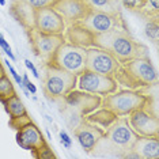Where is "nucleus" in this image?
<instances>
[{"mask_svg": "<svg viewBox=\"0 0 159 159\" xmlns=\"http://www.w3.org/2000/svg\"><path fill=\"white\" fill-rule=\"evenodd\" d=\"M114 79L118 86H125L131 90H140L158 84V71L150 57H136L121 63Z\"/></svg>", "mask_w": 159, "mask_h": 159, "instance_id": "nucleus-1", "label": "nucleus"}, {"mask_svg": "<svg viewBox=\"0 0 159 159\" xmlns=\"http://www.w3.org/2000/svg\"><path fill=\"white\" fill-rule=\"evenodd\" d=\"M94 46H98L111 53L120 63L136 57L147 56V46L135 41L128 30H111L98 34L94 38Z\"/></svg>", "mask_w": 159, "mask_h": 159, "instance_id": "nucleus-2", "label": "nucleus"}, {"mask_svg": "<svg viewBox=\"0 0 159 159\" xmlns=\"http://www.w3.org/2000/svg\"><path fill=\"white\" fill-rule=\"evenodd\" d=\"M150 98L139 90H116L101 99V106L109 109L117 117H126L137 109L147 107Z\"/></svg>", "mask_w": 159, "mask_h": 159, "instance_id": "nucleus-3", "label": "nucleus"}, {"mask_svg": "<svg viewBox=\"0 0 159 159\" xmlns=\"http://www.w3.org/2000/svg\"><path fill=\"white\" fill-rule=\"evenodd\" d=\"M78 76L67 71H63L52 64H44L42 76V90L48 99L59 101L66 99L72 90H75Z\"/></svg>", "mask_w": 159, "mask_h": 159, "instance_id": "nucleus-4", "label": "nucleus"}, {"mask_svg": "<svg viewBox=\"0 0 159 159\" xmlns=\"http://www.w3.org/2000/svg\"><path fill=\"white\" fill-rule=\"evenodd\" d=\"M86 56H87L86 48L72 45L66 41L57 48L52 60L48 64H52L60 70L79 76L86 70Z\"/></svg>", "mask_w": 159, "mask_h": 159, "instance_id": "nucleus-5", "label": "nucleus"}, {"mask_svg": "<svg viewBox=\"0 0 159 159\" xmlns=\"http://www.w3.org/2000/svg\"><path fill=\"white\" fill-rule=\"evenodd\" d=\"M79 23L91 31L94 35L103 34L111 30H128L121 12H103L90 10Z\"/></svg>", "mask_w": 159, "mask_h": 159, "instance_id": "nucleus-6", "label": "nucleus"}, {"mask_svg": "<svg viewBox=\"0 0 159 159\" xmlns=\"http://www.w3.org/2000/svg\"><path fill=\"white\" fill-rule=\"evenodd\" d=\"M137 136L131 128L126 117H118L109 128L105 131L103 139L114 150L121 152H128L136 142Z\"/></svg>", "mask_w": 159, "mask_h": 159, "instance_id": "nucleus-7", "label": "nucleus"}, {"mask_svg": "<svg viewBox=\"0 0 159 159\" xmlns=\"http://www.w3.org/2000/svg\"><path fill=\"white\" fill-rule=\"evenodd\" d=\"M27 33H29V39H30V45L34 55L44 64H48L52 60L57 48L63 42H66L64 34H45L38 31L34 27L27 30Z\"/></svg>", "mask_w": 159, "mask_h": 159, "instance_id": "nucleus-8", "label": "nucleus"}, {"mask_svg": "<svg viewBox=\"0 0 159 159\" xmlns=\"http://www.w3.org/2000/svg\"><path fill=\"white\" fill-rule=\"evenodd\" d=\"M76 84L80 91H86L99 97H105L118 90V83L116 82L114 78L95 74L89 70H84L79 75Z\"/></svg>", "mask_w": 159, "mask_h": 159, "instance_id": "nucleus-9", "label": "nucleus"}, {"mask_svg": "<svg viewBox=\"0 0 159 159\" xmlns=\"http://www.w3.org/2000/svg\"><path fill=\"white\" fill-rule=\"evenodd\" d=\"M121 63L116 57L98 46H93L87 49V56H86V70L93 71L95 74L105 75V76H111L117 74Z\"/></svg>", "mask_w": 159, "mask_h": 159, "instance_id": "nucleus-10", "label": "nucleus"}, {"mask_svg": "<svg viewBox=\"0 0 159 159\" xmlns=\"http://www.w3.org/2000/svg\"><path fill=\"white\" fill-rule=\"evenodd\" d=\"M66 23L53 7L34 10V29L45 34H64Z\"/></svg>", "mask_w": 159, "mask_h": 159, "instance_id": "nucleus-11", "label": "nucleus"}, {"mask_svg": "<svg viewBox=\"0 0 159 159\" xmlns=\"http://www.w3.org/2000/svg\"><path fill=\"white\" fill-rule=\"evenodd\" d=\"M131 128L137 136H157L159 137V120L158 117L150 111H147L146 107L137 109L132 111L129 116H126Z\"/></svg>", "mask_w": 159, "mask_h": 159, "instance_id": "nucleus-12", "label": "nucleus"}, {"mask_svg": "<svg viewBox=\"0 0 159 159\" xmlns=\"http://www.w3.org/2000/svg\"><path fill=\"white\" fill-rule=\"evenodd\" d=\"M53 8L60 14L66 26L80 22L90 11L83 0H57Z\"/></svg>", "mask_w": 159, "mask_h": 159, "instance_id": "nucleus-13", "label": "nucleus"}, {"mask_svg": "<svg viewBox=\"0 0 159 159\" xmlns=\"http://www.w3.org/2000/svg\"><path fill=\"white\" fill-rule=\"evenodd\" d=\"M105 136V129L94 125L89 121H83L80 125L75 129V137L78 139L79 144L86 152H91L99 144L101 139Z\"/></svg>", "mask_w": 159, "mask_h": 159, "instance_id": "nucleus-14", "label": "nucleus"}, {"mask_svg": "<svg viewBox=\"0 0 159 159\" xmlns=\"http://www.w3.org/2000/svg\"><path fill=\"white\" fill-rule=\"evenodd\" d=\"M16 143L19 144L20 148L33 152L41 146H44L46 140L38 126L34 122H29L27 125L16 131Z\"/></svg>", "mask_w": 159, "mask_h": 159, "instance_id": "nucleus-15", "label": "nucleus"}, {"mask_svg": "<svg viewBox=\"0 0 159 159\" xmlns=\"http://www.w3.org/2000/svg\"><path fill=\"white\" fill-rule=\"evenodd\" d=\"M66 101L72 106H76L82 114H89L101 106V97L86 91H72L66 97Z\"/></svg>", "mask_w": 159, "mask_h": 159, "instance_id": "nucleus-16", "label": "nucleus"}, {"mask_svg": "<svg viewBox=\"0 0 159 159\" xmlns=\"http://www.w3.org/2000/svg\"><path fill=\"white\" fill-rule=\"evenodd\" d=\"M64 38H66L67 42H70L72 45L89 49L94 46V38H95V35L78 22V23H72L68 27H66Z\"/></svg>", "mask_w": 159, "mask_h": 159, "instance_id": "nucleus-17", "label": "nucleus"}, {"mask_svg": "<svg viewBox=\"0 0 159 159\" xmlns=\"http://www.w3.org/2000/svg\"><path fill=\"white\" fill-rule=\"evenodd\" d=\"M131 151L137 159H159V137L139 136Z\"/></svg>", "mask_w": 159, "mask_h": 159, "instance_id": "nucleus-18", "label": "nucleus"}, {"mask_svg": "<svg viewBox=\"0 0 159 159\" xmlns=\"http://www.w3.org/2000/svg\"><path fill=\"white\" fill-rule=\"evenodd\" d=\"M11 14L26 30L34 27V8H31L26 2L14 0L11 6Z\"/></svg>", "mask_w": 159, "mask_h": 159, "instance_id": "nucleus-19", "label": "nucleus"}, {"mask_svg": "<svg viewBox=\"0 0 159 159\" xmlns=\"http://www.w3.org/2000/svg\"><path fill=\"white\" fill-rule=\"evenodd\" d=\"M117 118L118 117L113 113V111L102 107V109H98V110L95 109L94 111H91V113H89V116L86 117V121L91 122V124H94V125H98L99 128H102V129L106 131V129L109 128Z\"/></svg>", "mask_w": 159, "mask_h": 159, "instance_id": "nucleus-20", "label": "nucleus"}, {"mask_svg": "<svg viewBox=\"0 0 159 159\" xmlns=\"http://www.w3.org/2000/svg\"><path fill=\"white\" fill-rule=\"evenodd\" d=\"M86 6L94 11L103 12H121L120 0H83Z\"/></svg>", "mask_w": 159, "mask_h": 159, "instance_id": "nucleus-21", "label": "nucleus"}, {"mask_svg": "<svg viewBox=\"0 0 159 159\" xmlns=\"http://www.w3.org/2000/svg\"><path fill=\"white\" fill-rule=\"evenodd\" d=\"M3 105H4V109L8 113L10 118H15V117H19V116H23L27 113L26 106L20 101L18 94H14L12 97H10L8 99L3 102Z\"/></svg>", "mask_w": 159, "mask_h": 159, "instance_id": "nucleus-22", "label": "nucleus"}, {"mask_svg": "<svg viewBox=\"0 0 159 159\" xmlns=\"http://www.w3.org/2000/svg\"><path fill=\"white\" fill-rule=\"evenodd\" d=\"M14 94H16L15 91V87H14L11 79L8 76H3L0 79V102H4L10 98V97H12Z\"/></svg>", "mask_w": 159, "mask_h": 159, "instance_id": "nucleus-23", "label": "nucleus"}, {"mask_svg": "<svg viewBox=\"0 0 159 159\" xmlns=\"http://www.w3.org/2000/svg\"><path fill=\"white\" fill-rule=\"evenodd\" d=\"M159 11V0H144L142 8L139 10V12L144 15L148 19H151L152 15L157 16Z\"/></svg>", "mask_w": 159, "mask_h": 159, "instance_id": "nucleus-24", "label": "nucleus"}, {"mask_svg": "<svg viewBox=\"0 0 159 159\" xmlns=\"http://www.w3.org/2000/svg\"><path fill=\"white\" fill-rule=\"evenodd\" d=\"M146 35L150 39H152V41L157 42L158 38H159V25H158V19L157 16L155 18H151L150 22H147L146 25Z\"/></svg>", "mask_w": 159, "mask_h": 159, "instance_id": "nucleus-25", "label": "nucleus"}, {"mask_svg": "<svg viewBox=\"0 0 159 159\" xmlns=\"http://www.w3.org/2000/svg\"><path fill=\"white\" fill-rule=\"evenodd\" d=\"M31 154H33V157L37 158V159H55L56 158V155L53 154L52 148L48 146V143H45L44 146H41L38 150L33 151Z\"/></svg>", "mask_w": 159, "mask_h": 159, "instance_id": "nucleus-26", "label": "nucleus"}, {"mask_svg": "<svg viewBox=\"0 0 159 159\" xmlns=\"http://www.w3.org/2000/svg\"><path fill=\"white\" fill-rule=\"evenodd\" d=\"M29 122H33V120H31L30 116H29L27 113L23 114V116H19V117H15V118H10V126L14 128L15 131L20 129L25 125H27Z\"/></svg>", "mask_w": 159, "mask_h": 159, "instance_id": "nucleus-27", "label": "nucleus"}, {"mask_svg": "<svg viewBox=\"0 0 159 159\" xmlns=\"http://www.w3.org/2000/svg\"><path fill=\"white\" fill-rule=\"evenodd\" d=\"M23 2H26L31 8L38 10V8H45V7H53L57 0H23Z\"/></svg>", "mask_w": 159, "mask_h": 159, "instance_id": "nucleus-28", "label": "nucleus"}, {"mask_svg": "<svg viewBox=\"0 0 159 159\" xmlns=\"http://www.w3.org/2000/svg\"><path fill=\"white\" fill-rule=\"evenodd\" d=\"M4 63H6L7 68H8V72L11 74V76L14 78V80L16 82V84H19V87L22 89V90H25V87H23V82H22V76H19V75H18V72L15 71V68L12 67L11 61H8V59H7V60H4Z\"/></svg>", "mask_w": 159, "mask_h": 159, "instance_id": "nucleus-29", "label": "nucleus"}, {"mask_svg": "<svg viewBox=\"0 0 159 159\" xmlns=\"http://www.w3.org/2000/svg\"><path fill=\"white\" fill-rule=\"evenodd\" d=\"M121 2L125 8L131 10V11H139L142 8L144 0H121Z\"/></svg>", "mask_w": 159, "mask_h": 159, "instance_id": "nucleus-30", "label": "nucleus"}, {"mask_svg": "<svg viewBox=\"0 0 159 159\" xmlns=\"http://www.w3.org/2000/svg\"><path fill=\"white\" fill-rule=\"evenodd\" d=\"M0 48L3 49V52L6 53L7 56H8V59L10 60H15V55L12 53V50H11V46L8 45V42L6 41V38H4V35L2 34V31H0Z\"/></svg>", "mask_w": 159, "mask_h": 159, "instance_id": "nucleus-31", "label": "nucleus"}, {"mask_svg": "<svg viewBox=\"0 0 159 159\" xmlns=\"http://www.w3.org/2000/svg\"><path fill=\"white\" fill-rule=\"evenodd\" d=\"M22 82H23V87L26 89L27 91L31 94V95L37 94V87H35L34 83H31V82H30V79H29V76H27V74H23V76H22Z\"/></svg>", "mask_w": 159, "mask_h": 159, "instance_id": "nucleus-32", "label": "nucleus"}, {"mask_svg": "<svg viewBox=\"0 0 159 159\" xmlns=\"http://www.w3.org/2000/svg\"><path fill=\"white\" fill-rule=\"evenodd\" d=\"M60 143H61V146L64 148H67V150H70L72 147V139L66 131H60Z\"/></svg>", "mask_w": 159, "mask_h": 159, "instance_id": "nucleus-33", "label": "nucleus"}, {"mask_svg": "<svg viewBox=\"0 0 159 159\" xmlns=\"http://www.w3.org/2000/svg\"><path fill=\"white\" fill-rule=\"evenodd\" d=\"M25 66H26L27 70L30 71L31 74H33V76H34L35 79H41V76H39V74H38V70L35 68V66H34V64L31 63V61L29 60V59H25Z\"/></svg>", "mask_w": 159, "mask_h": 159, "instance_id": "nucleus-34", "label": "nucleus"}, {"mask_svg": "<svg viewBox=\"0 0 159 159\" xmlns=\"http://www.w3.org/2000/svg\"><path fill=\"white\" fill-rule=\"evenodd\" d=\"M6 70H4V67L2 66V63H0V79H2L3 76H6Z\"/></svg>", "mask_w": 159, "mask_h": 159, "instance_id": "nucleus-35", "label": "nucleus"}, {"mask_svg": "<svg viewBox=\"0 0 159 159\" xmlns=\"http://www.w3.org/2000/svg\"><path fill=\"white\" fill-rule=\"evenodd\" d=\"M46 136H48V139H49V140H52V136H50V132L48 131V129H46Z\"/></svg>", "mask_w": 159, "mask_h": 159, "instance_id": "nucleus-36", "label": "nucleus"}, {"mask_svg": "<svg viewBox=\"0 0 159 159\" xmlns=\"http://www.w3.org/2000/svg\"><path fill=\"white\" fill-rule=\"evenodd\" d=\"M45 117H46V120H48L49 122H53V118L52 117H49V116H45Z\"/></svg>", "mask_w": 159, "mask_h": 159, "instance_id": "nucleus-37", "label": "nucleus"}, {"mask_svg": "<svg viewBox=\"0 0 159 159\" xmlns=\"http://www.w3.org/2000/svg\"><path fill=\"white\" fill-rule=\"evenodd\" d=\"M0 6H6V0H0Z\"/></svg>", "mask_w": 159, "mask_h": 159, "instance_id": "nucleus-38", "label": "nucleus"}]
</instances>
